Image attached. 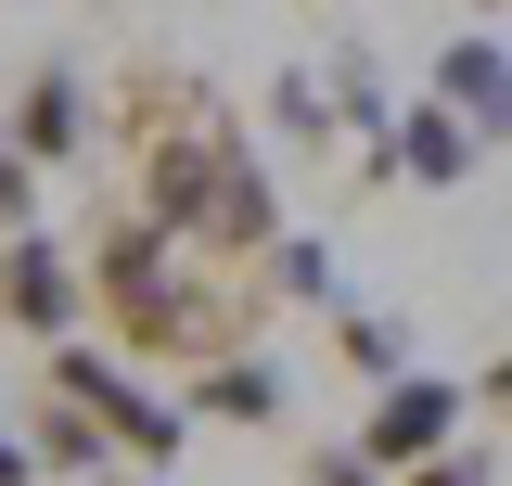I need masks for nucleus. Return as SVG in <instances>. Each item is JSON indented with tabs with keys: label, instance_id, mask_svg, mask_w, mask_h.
<instances>
[{
	"label": "nucleus",
	"instance_id": "7ed1b4c3",
	"mask_svg": "<svg viewBox=\"0 0 512 486\" xmlns=\"http://www.w3.org/2000/svg\"><path fill=\"white\" fill-rule=\"evenodd\" d=\"M39 384L77 397L90 423L116 435V461H141V474H167V461L192 448V410H180V397H154L141 371H116V346H77V333H64V346H39Z\"/></svg>",
	"mask_w": 512,
	"mask_h": 486
},
{
	"label": "nucleus",
	"instance_id": "6e6552de",
	"mask_svg": "<svg viewBox=\"0 0 512 486\" xmlns=\"http://www.w3.org/2000/svg\"><path fill=\"white\" fill-rule=\"evenodd\" d=\"M474 154H487V141H474V128L448 116L436 90H423V103L397 116V180H423V192H461V180H474Z\"/></svg>",
	"mask_w": 512,
	"mask_h": 486
},
{
	"label": "nucleus",
	"instance_id": "20e7f679",
	"mask_svg": "<svg viewBox=\"0 0 512 486\" xmlns=\"http://www.w3.org/2000/svg\"><path fill=\"white\" fill-rule=\"evenodd\" d=\"M461 423H474V384H448V371H397L372 410H359V461L397 486L410 461H448V448H461Z\"/></svg>",
	"mask_w": 512,
	"mask_h": 486
},
{
	"label": "nucleus",
	"instance_id": "6ab92c4d",
	"mask_svg": "<svg viewBox=\"0 0 512 486\" xmlns=\"http://www.w3.org/2000/svg\"><path fill=\"white\" fill-rule=\"evenodd\" d=\"M0 486H39V461H26V435H0Z\"/></svg>",
	"mask_w": 512,
	"mask_h": 486
},
{
	"label": "nucleus",
	"instance_id": "4468645a",
	"mask_svg": "<svg viewBox=\"0 0 512 486\" xmlns=\"http://www.w3.org/2000/svg\"><path fill=\"white\" fill-rule=\"evenodd\" d=\"M333 116H346V141H384V77H372V52H359V39H346V52H333Z\"/></svg>",
	"mask_w": 512,
	"mask_h": 486
},
{
	"label": "nucleus",
	"instance_id": "dca6fc26",
	"mask_svg": "<svg viewBox=\"0 0 512 486\" xmlns=\"http://www.w3.org/2000/svg\"><path fill=\"white\" fill-rule=\"evenodd\" d=\"M295 486H384V474L359 461V435H346V448H308V461H295Z\"/></svg>",
	"mask_w": 512,
	"mask_h": 486
},
{
	"label": "nucleus",
	"instance_id": "1a4fd4ad",
	"mask_svg": "<svg viewBox=\"0 0 512 486\" xmlns=\"http://www.w3.org/2000/svg\"><path fill=\"white\" fill-rule=\"evenodd\" d=\"M180 410H192V423H282V371H269V359H205Z\"/></svg>",
	"mask_w": 512,
	"mask_h": 486
},
{
	"label": "nucleus",
	"instance_id": "39448f33",
	"mask_svg": "<svg viewBox=\"0 0 512 486\" xmlns=\"http://www.w3.org/2000/svg\"><path fill=\"white\" fill-rule=\"evenodd\" d=\"M77 307H90V282L52 256V231H0V320H13L26 346H64Z\"/></svg>",
	"mask_w": 512,
	"mask_h": 486
},
{
	"label": "nucleus",
	"instance_id": "9b49d317",
	"mask_svg": "<svg viewBox=\"0 0 512 486\" xmlns=\"http://www.w3.org/2000/svg\"><path fill=\"white\" fill-rule=\"evenodd\" d=\"M333 371H346V384H397V371H410V333H397V320H384V307H333Z\"/></svg>",
	"mask_w": 512,
	"mask_h": 486
},
{
	"label": "nucleus",
	"instance_id": "412c9836",
	"mask_svg": "<svg viewBox=\"0 0 512 486\" xmlns=\"http://www.w3.org/2000/svg\"><path fill=\"white\" fill-rule=\"evenodd\" d=\"M116 486H128V474H116Z\"/></svg>",
	"mask_w": 512,
	"mask_h": 486
},
{
	"label": "nucleus",
	"instance_id": "2eb2a0df",
	"mask_svg": "<svg viewBox=\"0 0 512 486\" xmlns=\"http://www.w3.org/2000/svg\"><path fill=\"white\" fill-rule=\"evenodd\" d=\"M26 205H39V167H26V154H13V128H0V231H39Z\"/></svg>",
	"mask_w": 512,
	"mask_h": 486
},
{
	"label": "nucleus",
	"instance_id": "aec40b11",
	"mask_svg": "<svg viewBox=\"0 0 512 486\" xmlns=\"http://www.w3.org/2000/svg\"><path fill=\"white\" fill-rule=\"evenodd\" d=\"M474 13H512V0H474Z\"/></svg>",
	"mask_w": 512,
	"mask_h": 486
},
{
	"label": "nucleus",
	"instance_id": "423d86ee",
	"mask_svg": "<svg viewBox=\"0 0 512 486\" xmlns=\"http://www.w3.org/2000/svg\"><path fill=\"white\" fill-rule=\"evenodd\" d=\"M90 141H103V116H90V90H77L64 64H39V77L13 90V154H26V167H77Z\"/></svg>",
	"mask_w": 512,
	"mask_h": 486
},
{
	"label": "nucleus",
	"instance_id": "f03ea898",
	"mask_svg": "<svg viewBox=\"0 0 512 486\" xmlns=\"http://www.w3.org/2000/svg\"><path fill=\"white\" fill-rule=\"evenodd\" d=\"M90 307H103V333H116L128 359H244L256 333H269V269H205L180 231H154L141 205H103L90 218Z\"/></svg>",
	"mask_w": 512,
	"mask_h": 486
},
{
	"label": "nucleus",
	"instance_id": "f8f14e48",
	"mask_svg": "<svg viewBox=\"0 0 512 486\" xmlns=\"http://www.w3.org/2000/svg\"><path fill=\"white\" fill-rule=\"evenodd\" d=\"M269 295H282V307H346V295H333V243L282 231V243H269Z\"/></svg>",
	"mask_w": 512,
	"mask_h": 486
},
{
	"label": "nucleus",
	"instance_id": "a211bd4d",
	"mask_svg": "<svg viewBox=\"0 0 512 486\" xmlns=\"http://www.w3.org/2000/svg\"><path fill=\"white\" fill-rule=\"evenodd\" d=\"M397 486H487V461H474V448H448V461H410Z\"/></svg>",
	"mask_w": 512,
	"mask_h": 486
},
{
	"label": "nucleus",
	"instance_id": "ddd939ff",
	"mask_svg": "<svg viewBox=\"0 0 512 486\" xmlns=\"http://www.w3.org/2000/svg\"><path fill=\"white\" fill-rule=\"evenodd\" d=\"M269 116L295 128L308 154H333V141H346V116H333V77H269Z\"/></svg>",
	"mask_w": 512,
	"mask_h": 486
},
{
	"label": "nucleus",
	"instance_id": "0eeeda50",
	"mask_svg": "<svg viewBox=\"0 0 512 486\" xmlns=\"http://www.w3.org/2000/svg\"><path fill=\"white\" fill-rule=\"evenodd\" d=\"M436 103L474 128V141H512V52L500 39H448L436 52Z\"/></svg>",
	"mask_w": 512,
	"mask_h": 486
},
{
	"label": "nucleus",
	"instance_id": "f257e3e1",
	"mask_svg": "<svg viewBox=\"0 0 512 486\" xmlns=\"http://www.w3.org/2000/svg\"><path fill=\"white\" fill-rule=\"evenodd\" d=\"M103 141L128 154V205H141L154 231H180L205 269H269L282 192H269V167H256L231 90H205L192 64L128 52L116 90H103Z\"/></svg>",
	"mask_w": 512,
	"mask_h": 486
},
{
	"label": "nucleus",
	"instance_id": "f3484780",
	"mask_svg": "<svg viewBox=\"0 0 512 486\" xmlns=\"http://www.w3.org/2000/svg\"><path fill=\"white\" fill-rule=\"evenodd\" d=\"M474 423H487V435H500V448H512V346H500V359H487V371H474Z\"/></svg>",
	"mask_w": 512,
	"mask_h": 486
},
{
	"label": "nucleus",
	"instance_id": "9d476101",
	"mask_svg": "<svg viewBox=\"0 0 512 486\" xmlns=\"http://www.w3.org/2000/svg\"><path fill=\"white\" fill-rule=\"evenodd\" d=\"M103 448H116V435L90 423L77 397H52V384H39V410H26V461H39V474H90Z\"/></svg>",
	"mask_w": 512,
	"mask_h": 486
}]
</instances>
